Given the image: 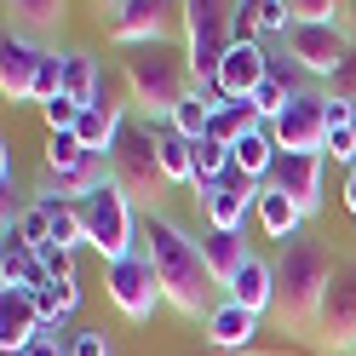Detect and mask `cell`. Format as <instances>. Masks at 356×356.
<instances>
[{"label": "cell", "mask_w": 356, "mask_h": 356, "mask_svg": "<svg viewBox=\"0 0 356 356\" xmlns=\"http://www.w3.org/2000/svg\"><path fill=\"white\" fill-rule=\"evenodd\" d=\"M144 253L155 264V282H161V299L172 310H184V316H213V270H207V259H202V241H195L184 225H172L167 213H149L144 225Z\"/></svg>", "instance_id": "obj_1"}, {"label": "cell", "mask_w": 356, "mask_h": 356, "mask_svg": "<svg viewBox=\"0 0 356 356\" xmlns=\"http://www.w3.org/2000/svg\"><path fill=\"white\" fill-rule=\"evenodd\" d=\"M333 259L316 236H293L276 259V310L270 316L282 322V333H305L316 327V310H322V293L333 282Z\"/></svg>", "instance_id": "obj_2"}, {"label": "cell", "mask_w": 356, "mask_h": 356, "mask_svg": "<svg viewBox=\"0 0 356 356\" xmlns=\"http://www.w3.org/2000/svg\"><path fill=\"white\" fill-rule=\"evenodd\" d=\"M121 75H127L132 109H144V121H167L172 109L184 104V92H195L190 58L178 52L172 40H155V47H127Z\"/></svg>", "instance_id": "obj_3"}, {"label": "cell", "mask_w": 356, "mask_h": 356, "mask_svg": "<svg viewBox=\"0 0 356 356\" xmlns=\"http://www.w3.org/2000/svg\"><path fill=\"white\" fill-rule=\"evenodd\" d=\"M178 17H184L190 75H195V86L213 92L218 63H225V52L236 47V6H225V0H190V6H178Z\"/></svg>", "instance_id": "obj_4"}, {"label": "cell", "mask_w": 356, "mask_h": 356, "mask_svg": "<svg viewBox=\"0 0 356 356\" xmlns=\"http://www.w3.org/2000/svg\"><path fill=\"white\" fill-rule=\"evenodd\" d=\"M81 225H86V248H98L109 264L127 259V253H138V207H132V195L109 178L104 190H92L81 202Z\"/></svg>", "instance_id": "obj_5"}, {"label": "cell", "mask_w": 356, "mask_h": 356, "mask_svg": "<svg viewBox=\"0 0 356 356\" xmlns=\"http://www.w3.org/2000/svg\"><path fill=\"white\" fill-rule=\"evenodd\" d=\"M282 47H287V58H293L310 81H333L356 58V40H350V29L339 24V17H327V24H293Z\"/></svg>", "instance_id": "obj_6"}, {"label": "cell", "mask_w": 356, "mask_h": 356, "mask_svg": "<svg viewBox=\"0 0 356 356\" xmlns=\"http://www.w3.org/2000/svg\"><path fill=\"white\" fill-rule=\"evenodd\" d=\"M270 127V138L282 155H327V92H316V86H305V92L287 98V109Z\"/></svg>", "instance_id": "obj_7"}, {"label": "cell", "mask_w": 356, "mask_h": 356, "mask_svg": "<svg viewBox=\"0 0 356 356\" xmlns=\"http://www.w3.org/2000/svg\"><path fill=\"white\" fill-rule=\"evenodd\" d=\"M155 121H127V132H121V144H115V155H109V172H115V184L138 202V195H155L167 184L161 178V161H155Z\"/></svg>", "instance_id": "obj_8"}, {"label": "cell", "mask_w": 356, "mask_h": 356, "mask_svg": "<svg viewBox=\"0 0 356 356\" xmlns=\"http://www.w3.org/2000/svg\"><path fill=\"white\" fill-rule=\"evenodd\" d=\"M104 293H109V305H115L127 322H149L155 310L167 305V299H161V282H155L149 253H127V259H115V264H109V276H104Z\"/></svg>", "instance_id": "obj_9"}, {"label": "cell", "mask_w": 356, "mask_h": 356, "mask_svg": "<svg viewBox=\"0 0 356 356\" xmlns=\"http://www.w3.org/2000/svg\"><path fill=\"white\" fill-rule=\"evenodd\" d=\"M316 339L322 345H339V350L356 345V259L333 264V282H327L322 310H316Z\"/></svg>", "instance_id": "obj_10"}, {"label": "cell", "mask_w": 356, "mask_h": 356, "mask_svg": "<svg viewBox=\"0 0 356 356\" xmlns=\"http://www.w3.org/2000/svg\"><path fill=\"white\" fill-rule=\"evenodd\" d=\"M270 58H276V52L264 47V40H236V47L225 52V63H218L213 92L230 98V104H253V92L270 81Z\"/></svg>", "instance_id": "obj_11"}, {"label": "cell", "mask_w": 356, "mask_h": 356, "mask_svg": "<svg viewBox=\"0 0 356 356\" xmlns=\"http://www.w3.org/2000/svg\"><path fill=\"white\" fill-rule=\"evenodd\" d=\"M167 29H172V6H161V0L109 6V40L115 47H155V40H167Z\"/></svg>", "instance_id": "obj_12"}, {"label": "cell", "mask_w": 356, "mask_h": 356, "mask_svg": "<svg viewBox=\"0 0 356 356\" xmlns=\"http://www.w3.org/2000/svg\"><path fill=\"white\" fill-rule=\"evenodd\" d=\"M40 327H47V316H40L35 293H29V287H17V282H0V350L24 356L40 339Z\"/></svg>", "instance_id": "obj_13"}, {"label": "cell", "mask_w": 356, "mask_h": 356, "mask_svg": "<svg viewBox=\"0 0 356 356\" xmlns=\"http://www.w3.org/2000/svg\"><path fill=\"white\" fill-rule=\"evenodd\" d=\"M259 190H264V184H253L248 172H236V167H230V178H225V184L202 190L207 230H241V225H248V213L259 207Z\"/></svg>", "instance_id": "obj_14"}, {"label": "cell", "mask_w": 356, "mask_h": 356, "mask_svg": "<svg viewBox=\"0 0 356 356\" xmlns=\"http://www.w3.org/2000/svg\"><path fill=\"white\" fill-rule=\"evenodd\" d=\"M322 167H327V155H276V167H270L264 184H276L310 218V213H322Z\"/></svg>", "instance_id": "obj_15"}, {"label": "cell", "mask_w": 356, "mask_h": 356, "mask_svg": "<svg viewBox=\"0 0 356 356\" xmlns=\"http://www.w3.org/2000/svg\"><path fill=\"white\" fill-rule=\"evenodd\" d=\"M40 58H47V47H35V40L24 29H12L6 40H0V92H6L12 104L35 98V75H40Z\"/></svg>", "instance_id": "obj_16"}, {"label": "cell", "mask_w": 356, "mask_h": 356, "mask_svg": "<svg viewBox=\"0 0 356 356\" xmlns=\"http://www.w3.org/2000/svg\"><path fill=\"white\" fill-rule=\"evenodd\" d=\"M225 299L241 305V310H253V316H270V310H276V264L253 253V259L236 270V282L225 287Z\"/></svg>", "instance_id": "obj_17"}, {"label": "cell", "mask_w": 356, "mask_h": 356, "mask_svg": "<svg viewBox=\"0 0 356 356\" xmlns=\"http://www.w3.org/2000/svg\"><path fill=\"white\" fill-rule=\"evenodd\" d=\"M127 109L121 104H92V109H81V121H75V138L92 149V155H115V144H121V132H127Z\"/></svg>", "instance_id": "obj_18"}, {"label": "cell", "mask_w": 356, "mask_h": 356, "mask_svg": "<svg viewBox=\"0 0 356 356\" xmlns=\"http://www.w3.org/2000/svg\"><path fill=\"white\" fill-rule=\"evenodd\" d=\"M195 241H202V259H207V270H213V282H218V287H230V282H236V270L253 259V248L241 241V230H202Z\"/></svg>", "instance_id": "obj_19"}, {"label": "cell", "mask_w": 356, "mask_h": 356, "mask_svg": "<svg viewBox=\"0 0 356 356\" xmlns=\"http://www.w3.org/2000/svg\"><path fill=\"white\" fill-rule=\"evenodd\" d=\"M253 218H259V230L270 236V241H282V248H287L293 236H305V213H299V202H287L276 184H264V190H259Z\"/></svg>", "instance_id": "obj_20"}, {"label": "cell", "mask_w": 356, "mask_h": 356, "mask_svg": "<svg viewBox=\"0 0 356 356\" xmlns=\"http://www.w3.org/2000/svg\"><path fill=\"white\" fill-rule=\"evenodd\" d=\"M155 161H161L167 184H195V144L184 138V132H172L167 121H161V132H155Z\"/></svg>", "instance_id": "obj_21"}, {"label": "cell", "mask_w": 356, "mask_h": 356, "mask_svg": "<svg viewBox=\"0 0 356 356\" xmlns=\"http://www.w3.org/2000/svg\"><path fill=\"white\" fill-rule=\"evenodd\" d=\"M253 333H259V316L253 310H241V305H213V316H207V339L213 345H225V350H241V345H253Z\"/></svg>", "instance_id": "obj_22"}, {"label": "cell", "mask_w": 356, "mask_h": 356, "mask_svg": "<svg viewBox=\"0 0 356 356\" xmlns=\"http://www.w3.org/2000/svg\"><path fill=\"white\" fill-rule=\"evenodd\" d=\"M259 127H264V115H259L253 104H230V98H225V104L213 109V121H207V138H218V144L236 149V144L248 138V132H259Z\"/></svg>", "instance_id": "obj_23"}, {"label": "cell", "mask_w": 356, "mask_h": 356, "mask_svg": "<svg viewBox=\"0 0 356 356\" xmlns=\"http://www.w3.org/2000/svg\"><path fill=\"white\" fill-rule=\"evenodd\" d=\"M40 207H47V218H52V241L58 248H86V225H81V202H63V195H52V190H40L35 195Z\"/></svg>", "instance_id": "obj_24"}, {"label": "cell", "mask_w": 356, "mask_h": 356, "mask_svg": "<svg viewBox=\"0 0 356 356\" xmlns=\"http://www.w3.org/2000/svg\"><path fill=\"white\" fill-rule=\"evenodd\" d=\"M98 86H104V70L86 52H63V98H75L81 109L98 104Z\"/></svg>", "instance_id": "obj_25"}, {"label": "cell", "mask_w": 356, "mask_h": 356, "mask_svg": "<svg viewBox=\"0 0 356 356\" xmlns=\"http://www.w3.org/2000/svg\"><path fill=\"white\" fill-rule=\"evenodd\" d=\"M276 138H270V127H259V132H248V138L236 144V172H248L253 184H264L270 178V167H276Z\"/></svg>", "instance_id": "obj_26"}, {"label": "cell", "mask_w": 356, "mask_h": 356, "mask_svg": "<svg viewBox=\"0 0 356 356\" xmlns=\"http://www.w3.org/2000/svg\"><path fill=\"white\" fill-rule=\"evenodd\" d=\"M86 161H92V149H86L75 132H47V172L63 178V172H81Z\"/></svg>", "instance_id": "obj_27"}, {"label": "cell", "mask_w": 356, "mask_h": 356, "mask_svg": "<svg viewBox=\"0 0 356 356\" xmlns=\"http://www.w3.org/2000/svg\"><path fill=\"white\" fill-rule=\"evenodd\" d=\"M253 17H259V35H282L287 40V29H293V0H259Z\"/></svg>", "instance_id": "obj_28"}, {"label": "cell", "mask_w": 356, "mask_h": 356, "mask_svg": "<svg viewBox=\"0 0 356 356\" xmlns=\"http://www.w3.org/2000/svg\"><path fill=\"white\" fill-rule=\"evenodd\" d=\"M12 225H17V236H24L29 248H47V241H52V218H47V207H40V202H29Z\"/></svg>", "instance_id": "obj_29"}, {"label": "cell", "mask_w": 356, "mask_h": 356, "mask_svg": "<svg viewBox=\"0 0 356 356\" xmlns=\"http://www.w3.org/2000/svg\"><path fill=\"white\" fill-rule=\"evenodd\" d=\"M52 98H63V52H47L35 75V104H52Z\"/></svg>", "instance_id": "obj_30"}, {"label": "cell", "mask_w": 356, "mask_h": 356, "mask_svg": "<svg viewBox=\"0 0 356 356\" xmlns=\"http://www.w3.org/2000/svg\"><path fill=\"white\" fill-rule=\"evenodd\" d=\"M40 264H47V276L63 287V282H81L75 276V253L70 248H58V241H47V248H40Z\"/></svg>", "instance_id": "obj_31"}, {"label": "cell", "mask_w": 356, "mask_h": 356, "mask_svg": "<svg viewBox=\"0 0 356 356\" xmlns=\"http://www.w3.org/2000/svg\"><path fill=\"white\" fill-rule=\"evenodd\" d=\"M40 115H47V132H75L81 104L75 98H52V104H40Z\"/></svg>", "instance_id": "obj_32"}, {"label": "cell", "mask_w": 356, "mask_h": 356, "mask_svg": "<svg viewBox=\"0 0 356 356\" xmlns=\"http://www.w3.org/2000/svg\"><path fill=\"white\" fill-rule=\"evenodd\" d=\"M327 17H339V6H327V0H293V24H327Z\"/></svg>", "instance_id": "obj_33"}, {"label": "cell", "mask_w": 356, "mask_h": 356, "mask_svg": "<svg viewBox=\"0 0 356 356\" xmlns=\"http://www.w3.org/2000/svg\"><path fill=\"white\" fill-rule=\"evenodd\" d=\"M70 356H109V339L98 327H81L75 339H70Z\"/></svg>", "instance_id": "obj_34"}, {"label": "cell", "mask_w": 356, "mask_h": 356, "mask_svg": "<svg viewBox=\"0 0 356 356\" xmlns=\"http://www.w3.org/2000/svg\"><path fill=\"white\" fill-rule=\"evenodd\" d=\"M24 356H70V345H63L58 333H40V339H35V345H29Z\"/></svg>", "instance_id": "obj_35"}, {"label": "cell", "mask_w": 356, "mask_h": 356, "mask_svg": "<svg viewBox=\"0 0 356 356\" xmlns=\"http://www.w3.org/2000/svg\"><path fill=\"white\" fill-rule=\"evenodd\" d=\"M345 213H350V218H356V167H350V172H345Z\"/></svg>", "instance_id": "obj_36"}, {"label": "cell", "mask_w": 356, "mask_h": 356, "mask_svg": "<svg viewBox=\"0 0 356 356\" xmlns=\"http://www.w3.org/2000/svg\"><path fill=\"white\" fill-rule=\"evenodd\" d=\"M339 24L350 29V40H356V0H345V6H339Z\"/></svg>", "instance_id": "obj_37"}, {"label": "cell", "mask_w": 356, "mask_h": 356, "mask_svg": "<svg viewBox=\"0 0 356 356\" xmlns=\"http://www.w3.org/2000/svg\"><path fill=\"white\" fill-rule=\"evenodd\" d=\"M345 356H356V345H350V350H345Z\"/></svg>", "instance_id": "obj_38"}, {"label": "cell", "mask_w": 356, "mask_h": 356, "mask_svg": "<svg viewBox=\"0 0 356 356\" xmlns=\"http://www.w3.org/2000/svg\"><path fill=\"white\" fill-rule=\"evenodd\" d=\"M350 167H356V161H350ZM350 167H345V172H350Z\"/></svg>", "instance_id": "obj_39"}, {"label": "cell", "mask_w": 356, "mask_h": 356, "mask_svg": "<svg viewBox=\"0 0 356 356\" xmlns=\"http://www.w3.org/2000/svg\"><path fill=\"white\" fill-rule=\"evenodd\" d=\"M350 104H356V98H350Z\"/></svg>", "instance_id": "obj_40"}]
</instances>
